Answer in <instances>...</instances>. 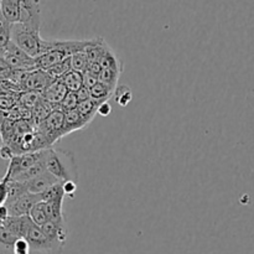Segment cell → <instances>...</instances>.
I'll use <instances>...</instances> for the list:
<instances>
[{
	"label": "cell",
	"mask_w": 254,
	"mask_h": 254,
	"mask_svg": "<svg viewBox=\"0 0 254 254\" xmlns=\"http://www.w3.org/2000/svg\"><path fill=\"white\" fill-rule=\"evenodd\" d=\"M45 169L61 183L72 181L77 184L78 181L76 159L71 151L62 150V149H47Z\"/></svg>",
	"instance_id": "obj_1"
},
{
	"label": "cell",
	"mask_w": 254,
	"mask_h": 254,
	"mask_svg": "<svg viewBox=\"0 0 254 254\" xmlns=\"http://www.w3.org/2000/svg\"><path fill=\"white\" fill-rule=\"evenodd\" d=\"M11 42L32 59L41 56L45 50V39L39 30H32L21 24L11 25Z\"/></svg>",
	"instance_id": "obj_2"
},
{
	"label": "cell",
	"mask_w": 254,
	"mask_h": 254,
	"mask_svg": "<svg viewBox=\"0 0 254 254\" xmlns=\"http://www.w3.org/2000/svg\"><path fill=\"white\" fill-rule=\"evenodd\" d=\"M44 232V235L49 238L51 242L52 247H54L55 253L60 254L64 250V245L68 238V228H67L66 218L62 217L59 220H51L47 221L45 225L40 227Z\"/></svg>",
	"instance_id": "obj_3"
},
{
	"label": "cell",
	"mask_w": 254,
	"mask_h": 254,
	"mask_svg": "<svg viewBox=\"0 0 254 254\" xmlns=\"http://www.w3.org/2000/svg\"><path fill=\"white\" fill-rule=\"evenodd\" d=\"M64 112H62L60 108L54 109L49 117L37 124L36 128L45 138L49 140L51 146L54 145L56 141L64 138L62 136V130H64Z\"/></svg>",
	"instance_id": "obj_4"
},
{
	"label": "cell",
	"mask_w": 254,
	"mask_h": 254,
	"mask_svg": "<svg viewBox=\"0 0 254 254\" xmlns=\"http://www.w3.org/2000/svg\"><path fill=\"white\" fill-rule=\"evenodd\" d=\"M2 60H4L11 68L19 69V71H32V69L36 68V66H35V59H32L29 55L25 54L22 50H20L19 47L15 46L12 42H10V44L5 47Z\"/></svg>",
	"instance_id": "obj_5"
},
{
	"label": "cell",
	"mask_w": 254,
	"mask_h": 254,
	"mask_svg": "<svg viewBox=\"0 0 254 254\" xmlns=\"http://www.w3.org/2000/svg\"><path fill=\"white\" fill-rule=\"evenodd\" d=\"M24 238L30 245L32 252H39L42 254H56L49 238L44 235L41 228L35 225L32 221H30L29 226H27L26 231H25Z\"/></svg>",
	"instance_id": "obj_6"
},
{
	"label": "cell",
	"mask_w": 254,
	"mask_h": 254,
	"mask_svg": "<svg viewBox=\"0 0 254 254\" xmlns=\"http://www.w3.org/2000/svg\"><path fill=\"white\" fill-rule=\"evenodd\" d=\"M52 79L50 78L49 74L44 69L35 68L32 71L25 72L24 77L20 81V86L26 92H36V93H42L45 89L52 83Z\"/></svg>",
	"instance_id": "obj_7"
},
{
	"label": "cell",
	"mask_w": 254,
	"mask_h": 254,
	"mask_svg": "<svg viewBox=\"0 0 254 254\" xmlns=\"http://www.w3.org/2000/svg\"><path fill=\"white\" fill-rule=\"evenodd\" d=\"M19 24L32 30H39L41 25V9L40 1L20 0V21Z\"/></svg>",
	"instance_id": "obj_8"
},
{
	"label": "cell",
	"mask_w": 254,
	"mask_h": 254,
	"mask_svg": "<svg viewBox=\"0 0 254 254\" xmlns=\"http://www.w3.org/2000/svg\"><path fill=\"white\" fill-rule=\"evenodd\" d=\"M39 202H41V196L26 192L15 198V200L6 202L5 206H6L9 216H11V217H22V216H29L31 208Z\"/></svg>",
	"instance_id": "obj_9"
},
{
	"label": "cell",
	"mask_w": 254,
	"mask_h": 254,
	"mask_svg": "<svg viewBox=\"0 0 254 254\" xmlns=\"http://www.w3.org/2000/svg\"><path fill=\"white\" fill-rule=\"evenodd\" d=\"M67 93H68V89L66 88L64 82L61 79H56L52 83H50L49 87L42 92L41 97L47 103L51 104L54 108H59L64 97L67 96Z\"/></svg>",
	"instance_id": "obj_10"
},
{
	"label": "cell",
	"mask_w": 254,
	"mask_h": 254,
	"mask_svg": "<svg viewBox=\"0 0 254 254\" xmlns=\"http://www.w3.org/2000/svg\"><path fill=\"white\" fill-rule=\"evenodd\" d=\"M61 181L57 180L54 175H51L50 173L45 171V173L40 174L39 176L34 178L32 180L24 183L26 191L30 193H35V195H40V193L44 192L45 190H47L51 186L60 184Z\"/></svg>",
	"instance_id": "obj_11"
},
{
	"label": "cell",
	"mask_w": 254,
	"mask_h": 254,
	"mask_svg": "<svg viewBox=\"0 0 254 254\" xmlns=\"http://www.w3.org/2000/svg\"><path fill=\"white\" fill-rule=\"evenodd\" d=\"M88 122L78 113L77 109L69 111L64 113V130H62V136H66L68 134L73 133L77 130H83L87 126Z\"/></svg>",
	"instance_id": "obj_12"
},
{
	"label": "cell",
	"mask_w": 254,
	"mask_h": 254,
	"mask_svg": "<svg viewBox=\"0 0 254 254\" xmlns=\"http://www.w3.org/2000/svg\"><path fill=\"white\" fill-rule=\"evenodd\" d=\"M107 47H108V44L102 37H96V39L86 40L84 41L83 52L86 54L88 62H97V64H99V60H101L102 55L104 54Z\"/></svg>",
	"instance_id": "obj_13"
},
{
	"label": "cell",
	"mask_w": 254,
	"mask_h": 254,
	"mask_svg": "<svg viewBox=\"0 0 254 254\" xmlns=\"http://www.w3.org/2000/svg\"><path fill=\"white\" fill-rule=\"evenodd\" d=\"M0 14L11 25L20 21V0H2L0 1Z\"/></svg>",
	"instance_id": "obj_14"
},
{
	"label": "cell",
	"mask_w": 254,
	"mask_h": 254,
	"mask_svg": "<svg viewBox=\"0 0 254 254\" xmlns=\"http://www.w3.org/2000/svg\"><path fill=\"white\" fill-rule=\"evenodd\" d=\"M99 66H101L102 69H112V71H118L121 73L123 71V64L118 59L116 52L109 46L107 47L104 54L102 55L101 60H99Z\"/></svg>",
	"instance_id": "obj_15"
},
{
	"label": "cell",
	"mask_w": 254,
	"mask_h": 254,
	"mask_svg": "<svg viewBox=\"0 0 254 254\" xmlns=\"http://www.w3.org/2000/svg\"><path fill=\"white\" fill-rule=\"evenodd\" d=\"M29 217L31 218L32 222L36 226L41 227L42 225L47 222V221L51 220L50 217V210H49V203L47 202H39L31 208L29 213Z\"/></svg>",
	"instance_id": "obj_16"
},
{
	"label": "cell",
	"mask_w": 254,
	"mask_h": 254,
	"mask_svg": "<svg viewBox=\"0 0 254 254\" xmlns=\"http://www.w3.org/2000/svg\"><path fill=\"white\" fill-rule=\"evenodd\" d=\"M54 109L56 108H54V107H52L50 103H47L42 97H40L39 102H37L36 106L32 108V113H31L35 126H37V124H40L41 122H44L45 119L51 114V112L54 111Z\"/></svg>",
	"instance_id": "obj_17"
},
{
	"label": "cell",
	"mask_w": 254,
	"mask_h": 254,
	"mask_svg": "<svg viewBox=\"0 0 254 254\" xmlns=\"http://www.w3.org/2000/svg\"><path fill=\"white\" fill-rule=\"evenodd\" d=\"M45 71H46V73L49 74V77L52 79V81L64 78V77L66 76L68 72L72 71L69 57L68 59L64 60L62 62H60V64H55V66L50 67V68L45 69Z\"/></svg>",
	"instance_id": "obj_18"
},
{
	"label": "cell",
	"mask_w": 254,
	"mask_h": 254,
	"mask_svg": "<svg viewBox=\"0 0 254 254\" xmlns=\"http://www.w3.org/2000/svg\"><path fill=\"white\" fill-rule=\"evenodd\" d=\"M91 99L96 101L97 103H102V102H108L109 98L114 94V91L104 86L101 82H97L91 89Z\"/></svg>",
	"instance_id": "obj_19"
},
{
	"label": "cell",
	"mask_w": 254,
	"mask_h": 254,
	"mask_svg": "<svg viewBox=\"0 0 254 254\" xmlns=\"http://www.w3.org/2000/svg\"><path fill=\"white\" fill-rule=\"evenodd\" d=\"M61 81L64 82V84L68 89V92H73V93H76L79 88L83 87V77H82V73L76 71L68 72L64 78H61Z\"/></svg>",
	"instance_id": "obj_20"
},
{
	"label": "cell",
	"mask_w": 254,
	"mask_h": 254,
	"mask_svg": "<svg viewBox=\"0 0 254 254\" xmlns=\"http://www.w3.org/2000/svg\"><path fill=\"white\" fill-rule=\"evenodd\" d=\"M62 184L64 183H60L56 184V185L51 186L47 190H45L44 192L40 193L41 196V201L42 202H55V201H60V200H64V188H62Z\"/></svg>",
	"instance_id": "obj_21"
},
{
	"label": "cell",
	"mask_w": 254,
	"mask_h": 254,
	"mask_svg": "<svg viewBox=\"0 0 254 254\" xmlns=\"http://www.w3.org/2000/svg\"><path fill=\"white\" fill-rule=\"evenodd\" d=\"M98 104L99 103H97L93 99H88V101L79 102L76 109L88 123H91V122L93 121L94 116L97 114V106H98Z\"/></svg>",
	"instance_id": "obj_22"
},
{
	"label": "cell",
	"mask_w": 254,
	"mask_h": 254,
	"mask_svg": "<svg viewBox=\"0 0 254 254\" xmlns=\"http://www.w3.org/2000/svg\"><path fill=\"white\" fill-rule=\"evenodd\" d=\"M121 76V72L112 71V69H101V73L98 76V82L103 83L112 91H116L118 87V79Z\"/></svg>",
	"instance_id": "obj_23"
},
{
	"label": "cell",
	"mask_w": 254,
	"mask_h": 254,
	"mask_svg": "<svg viewBox=\"0 0 254 254\" xmlns=\"http://www.w3.org/2000/svg\"><path fill=\"white\" fill-rule=\"evenodd\" d=\"M69 61H71L72 71L79 72V73H83L84 69L87 68V64H88V59H87L86 54L83 51H79L71 55Z\"/></svg>",
	"instance_id": "obj_24"
},
{
	"label": "cell",
	"mask_w": 254,
	"mask_h": 254,
	"mask_svg": "<svg viewBox=\"0 0 254 254\" xmlns=\"http://www.w3.org/2000/svg\"><path fill=\"white\" fill-rule=\"evenodd\" d=\"M11 42V24L0 14V49H4Z\"/></svg>",
	"instance_id": "obj_25"
},
{
	"label": "cell",
	"mask_w": 254,
	"mask_h": 254,
	"mask_svg": "<svg viewBox=\"0 0 254 254\" xmlns=\"http://www.w3.org/2000/svg\"><path fill=\"white\" fill-rule=\"evenodd\" d=\"M114 98L121 107H127L133 99V93L128 86H118L114 91Z\"/></svg>",
	"instance_id": "obj_26"
},
{
	"label": "cell",
	"mask_w": 254,
	"mask_h": 254,
	"mask_svg": "<svg viewBox=\"0 0 254 254\" xmlns=\"http://www.w3.org/2000/svg\"><path fill=\"white\" fill-rule=\"evenodd\" d=\"M77 106H78V99H77L76 93H73V92H68V93H67V96L64 97V101H62V103L60 104L59 108L61 109L62 112H64V113H66V112L76 109Z\"/></svg>",
	"instance_id": "obj_27"
},
{
	"label": "cell",
	"mask_w": 254,
	"mask_h": 254,
	"mask_svg": "<svg viewBox=\"0 0 254 254\" xmlns=\"http://www.w3.org/2000/svg\"><path fill=\"white\" fill-rule=\"evenodd\" d=\"M12 254H30L31 253V248L30 245L27 243V241L25 238H19V240L15 241L14 246H12L11 250Z\"/></svg>",
	"instance_id": "obj_28"
},
{
	"label": "cell",
	"mask_w": 254,
	"mask_h": 254,
	"mask_svg": "<svg viewBox=\"0 0 254 254\" xmlns=\"http://www.w3.org/2000/svg\"><path fill=\"white\" fill-rule=\"evenodd\" d=\"M7 201V180L4 178L0 180V207L5 206Z\"/></svg>",
	"instance_id": "obj_29"
},
{
	"label": "cell",
	"mask_w": 254,
	"mask_h": 254,
	"mask_svg": "<svg viewBox=\"0 0 254 254\" xmlns=\"http://www.w3.org/2000/svg\"><path fill=\"white\" fill-rule=\"evenodd\" d=\"M112 113V106L109 102H102L97 106V114L102 117H108Z\"/></svg>",
	"instance_id": "obj_30"
},
{
	"label": "cell",
	"mask_w": 254,
	"mask_h": 254,
	"mask_svg": "<svg viewBox=\"0 0 254 254\" xmlns=\"http://www.w3.org/2000/svg\"><path fill=\"white\" fill-rule=\"evenodd\" d=\"M101 66H99V64H97V62H88V64H87V68L84 69V72L88 74H92V76L97 77L98 78L99 73H101Z\"/></svg>",
	"instance_id": "obj_31"
},
{
	"label": "cell",
	"mask_w": 254,
	"mask_h": 254,
	"mask_svg": "<svg viewBox=\"0 0 254 254\" xmlns=\"http://www.w3.org/2000/svg\"><path fill=\"white\" fill-rule=\"evenodd\" d=\"M82 77H83V87H86V88H88V89H91L92 87H93L94 84L98 82V78H97V77L86 73V72H83V73H82Z\"/></svg>",
	"instance_id": "obj_32"
},
{
	"label": "cell",
	"mask_w": 254,
	"mask_h": 254,
	"mask_svg": "<svg viewBox=\"0 0 254 254\" xmlns=\"http://www.w3.org/2000/svg\"><path fill=\"white\" fill-rule=\"evenodd\" d=\"M76 96L77 99H78V103L79 102L88 101V99H91V91L88 88H86V87H82V88H79L76 92Z\"/></svg>",
	"instance_id": "obj_33"
},
{
	"label": "cell",
	"mask_w": 254,
	"mask_h": 254,
	"mask_svg": "<svg viewBox=\"0 0 254 254\" xmlns=\"http://www.w3.org/2000/svg\"><path fill=\"white\" fill-rule=\"evenodd\" d=\"M62 188H64V195L72 196L77 190V184L72 183V181H66V183L62 184Z\"/></svg>",
	"instance_id": "obj_34"
},
{
	"label": "cell",
	"mask_w": 254,
	"mask_h": 254,
	"mask_svg": "<svg viewBox=\"0 0 254 254\" xmlns=\"http://www.w3.org/2000/svg\"><path fill=\"white\" fill-rule=\"evenodd\" d=\"M2 145V141H1V138H0V146Z\"/></svg>",
	"instance_id": "obj_35"
}]
</instances>
